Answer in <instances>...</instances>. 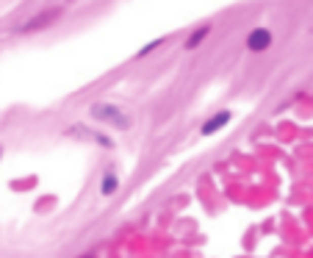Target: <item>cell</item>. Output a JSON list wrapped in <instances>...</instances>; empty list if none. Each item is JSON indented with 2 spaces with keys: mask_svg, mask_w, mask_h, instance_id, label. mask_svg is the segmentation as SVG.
<instances>
[{
  "mask_svg": "<svg viewBox=\"0 0 313 258\" xmlns=\"http://www.w3.org/2000/svg\"><path fill=\"white\" fill-rule=\"evenodd\" d=\"M114 189H116V178L114 175H105L103 178V195H114Z\"/></svg>",
  "mask_w": 313,
  "mask_h": 258,
  "instance_id": "6",
  "label": "cell"
},
{
  "mask_svg": "<svg viewBox=\"0 0 313 258\" xmlns=\"http://www.w3.org/2000/svg\"><path fill=\"white\" fill-rule=\"evenodd\" d=\"M208 31H211L208 25H205V28H200V31H194L191 36H188V42H186V50H194V48H197V45L203 42L205 36H208Z\"/></svg>",
  "mask_w": 313,
  "mask_h": 258,
  "instance_id": "5",
  "label": "cell"
},
{
  "mask_svg": "<svg viewBox=\"0 0 313 258\" xmlns=\"http://www.w3.org/2000/svg\"><path fill=\"white\" fill-rule=\"evenodd\" d=\"M92 114L97 117V120H108V122L114 120V122H116V128H128V117L122 114V111L116 108V105H108V103H105V105H94Z\"/></svg>",
  "mask_w": 313,
  "mask_h": 258,
  "instance_id": "1",
  "label": "cell"
},
{
  "mask_svg": "<svg viewBox=\"0 0 313 258\" xmlns=\"http://www.w3.org/2000/svg\"><path fill=\"white\" fill-rule=\"evenodd\" d=\"M56 20V11H45V14H39L36 20H31L28 25H22V33H28V31H36V28H42L47 25V22H53Z\"/></svg>",
  "mask_w": 313,
  "mask_h": 258,
  "instance_id": "4",
  "label": "cell"
},
{
  "mask_svg": "<svg viewBox=\"0 0 313 258\" xmlns=\"http://www.w3.org/2000/svg\"><path fill=\"white\" fill-rule=\"evenodd\" d=\"M227 122H230V111H222V114L211 117V120L205 122V125H203V133H205V136H211V133H216L222 125H227Z\"/></svg>",
  "mask_w": 313,
  "mask_h": 258,
  "instance_id": "3",
  "label": "cell"
},
{
  "mask_svg": "<svg viewBox=\"0 0 313 258\" xmlns=\"http://www.w3.org/2000/svg\"><path fill=\"white\" fill-rule=\"evenodd\" d=\"M158 45H164V39H155V42H150V45H144V48H141V53H139V58H141V56H147V53H150V50H155V48H158Z\"/></svg>",
  "mask_w": 313,
  "mask_h": 258,
  "instance_id": "7",
  "label": "cell"
},
{
  "mask_svg": "<svg viewBox=\"0 0 313 258\" xmlns=\"http://www.w3.org/2000/svg\"><path fill=\"white\" fill-rule=\"evenodd\" d=\"M271 45V33L266 31V28H255V31L247 36V48H250L252 53H261V50H266Z\"/></svg>",
  "mask_w": 313,
  "mask_h": 258,
  "instance_id": "2",
  "label": "cell"
}]
</instances>
